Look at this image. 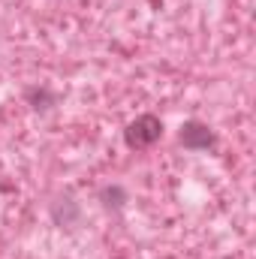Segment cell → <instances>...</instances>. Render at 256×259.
<instances>
[{"instance_id":"6da1fadb","label":"cell","mask_w":256,"mask_h":259,"mask_svg":"<svg viewBox=\"0 0 256 259\" xmlns=\"http://www.w3.org/2000/svg\"><path fill=\"white\" fill-rule=\"evenodd\" d=\"M163 136V121L157 115H139L133 124H127L124 130V142L133 151H142V148H151L157 139Z\"/></svg>"},{"instance_id":"7a4b0ae2","label":"cell","mask_w":256,"mask_h":259,"mask_svg":"<svg viewBox=\"0 0 256 259\" xmlns=\"http://www.w3.org/2000/svg\"><path fill=\"white\" fill-rule=\"evenodd\" d=\"M178 142L187 151H208V148H214L217 136H214V130L208 127V124H202V121H184L181 133H178Z\"/></svg>"},{"instance_id":"3957f363","label":"cell","mask_w":256,"mask_h":259,"mask_svg":"<svg viewBox=\"0 0 256 259\" xmlns=\"http://www.w3.org/2000/svg\"><path fill=\"white\" fill-rule=\"evenodd\" d=\"M24 100H27L36 112H49V109L58 103V94L49 91V88H27V91H24Z\"/></svg>"},{"instance_id":"277c9868","label":"cell","mask_w":256,"mask_h":259,"mask_svg":"<svg viewBox=\"0 0 256 259\" xmlns=\"http://www.w3.org/2000/svg\"><path fill=\"white\" fill-rule=\"evenodd\" d=\"M100 199H103V205H106V208H121V205L127 202V193H124V187L109 184V187H103V190H100Z\"/></svg>"}]
</instances>
